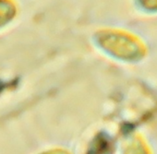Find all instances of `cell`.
<instances>
[{
    "mask_svg": "<svg viewBox=\"0 0 157 154\" xmlns=\"http://www.w3.org/2000/svg\"><path fill=\"white\" fill-rule=\"evenodd\" d=\"M142 1L147 4V6L157 7V0H142Z\"/></svg>",
    "mask_w": 157,
    "mask_h": 154,
    "instance_id": "1",
    "label": "cell"
}]
</instances>
